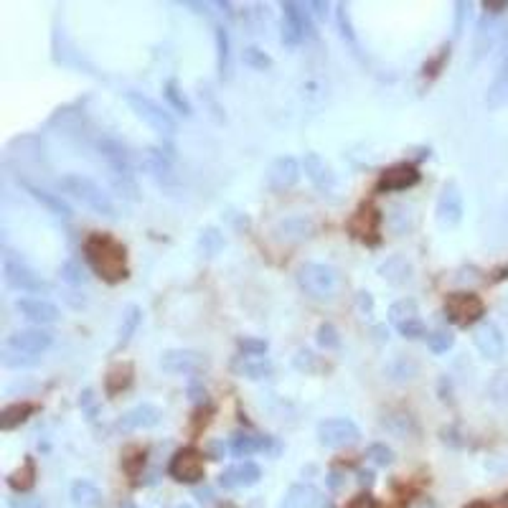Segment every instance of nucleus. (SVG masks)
Here are the masks:
<instances>
[{
	"label": "nucleus",
	"instance_id": "8fccbe9b",
	"mask_svg": "<svg viewBox=\"0 0 508 508\" xmlns=\"http://www.w3.org/2000/svg\"><path fill=\"white\" fill-rule=\"evenodd\" d=\"M346 508H376V501L369 496V493H361V496L351 498V501L346 503Z\"/></svg>",
	"mask_w": 508,
	"mask_h": 508
},
{
	"label": "nucleus",
	"instance_id": "cd10ccee",
	"mask_svg": "<svg viewBox=\"0 0 508 508\" xmlns=\"http://www.w3.org/2000/svg\"><path fill=\"white\" fill-rule=\"evenodd\" d=\"M140 323H143V308H140V305H127L125 313H122L120 331H117V346H120V348L133 341V336L138 333Z\"/></svg>",
	"mask_w": 508,
	"mask_h": 508
},
{
	"label": "nucleus",
	"instance_id": "4c0bfd02",
	"mask_svg": "<svg viewBox=\"0 0 508 508\" xmlns=\"http://www.w3.org/2000/svg\"><path fill=\"white\" fill-rule=\"evenodd\" d=\"M315 341H318V346L326 348V351H338L341 348V333L336 331L333 323H321L318 333H315Z\"/></svg>",
	"mask_w": 508,
	"mask_h": 508
},
{
	"label": "nucleus",
	"instance_id": "393cba45",
	"mask_svg": "<svg viewBox=\"0 0 508 508\" xmlns=\"http://www.w3.org/2000/svg\"><path fill=\"white\" fill-rule=\"evenodd\" d=\"M351 231L363 239V242H376V231H379V214L374 209H361V211L353 216L351 221Z\"/></svg>",
	"mask_w": 508,
	"mask_h": 508
},
{
	"label": "nucleus",
	"instance_id": "c85d7f7f",
	"mask_svg": "<svg viewBox=\"0 0 508 508\" xmlns=\"http://www.w3.org/2000/svg\"><path fill=\"white\" fill-rule=\"evenodd\" d=\"M315 503H318V490L313 485L297 483L285 493L282 508H315Z\"/></svg>",
	"mask_w": 508,
	"mask_h": 508
},
{
	"label": "nucleus",
	"instance_id": "ea45409f",
	"mask_svg": "<svg viewBox=\"0 0 508 508\" xmlns=\"http://www.w3.org/2000/svg\"><path fill=\"white\" fill-rule=\"evenodd\" d=\"M242 61L247 64L249 69H254V72H267V69H272V59H270V56H267L262 49H257V46L244 49Z\"/></svg>",
	"mask_w": 508,
	"mask_h": 508
},
{
	"label": "nucleus",
	"instance_id": "9d476101",
	"mask_svg": "<svg viewBox=\"0 0 508 508\" xmlns=\"http://www.w3.org/2000/svg\"><path fill=\"white\" fill-rule=\"evenodd\" d=\"M206 358L204 353L191 351V348H170V351L160 353V369L165 374H176V376H196L206 369Z\"/></svg>",
	"mask_w": 508,
	"mask_h": 508
},
{
	"label": "nucleus",
	"instance_id": "58836bf2",
	"mask_svg": "<svg viewBox=\"0 0 508 508\" xmlns=\"http://www.w3.org/2000/svg\"><path fill=\"white\" fill-rule=\"evenodd\" d=\"M231 453L236 458H249L254 453H262V440L260 437H249V435H236L231 440Z\"/></svg>",
	"mask_w": 508,
	"mask_h": 508
},
{
	"label": "nucleus",
	"instance_id": "f704fd0d",
	"mask_svg": "<svg viewBox=\"0 0 508 508\" xmlns=\"http://www.w3.org/2000/svg\"><path fill=\"white\" fill-rule=\"evenodd\" d=\"M163 97L170 102V107L176 109V112H181L183 117H191L194 115V107H191V102H188V97L181 92V87H178L176 79H168L163 84Z\"/></svg>",
	"mask_w": 508,
	"mask_h": 508
},
{
	"label": "nucleus",
	"instance_id": "ddd939ff",
	"mask_svg": "<svg viewBox=\"0 0 508 508\" xmlns=\"http://www.w3.org/2000/svg\"><path fill=\"white\" fill-rule=\"evenodd\" d=\"M16 310L21 313V318H26L33 326H51V323L61 321L59 305H54L46 297H18Z\"/></svg>",
	"mask_w": 508,
	"mask_h": 508
},
{
	"label": "nucleus",
	"instance_id": "7c9ffc66",
	"mask_svg": "<svg viewBox=\"0 0 508 508\" xmlns=\"http://www.w3.org/2000/svg\"><path fill=\"white\" fill-rule=\"evenodd\" d=\"M99 501H102V493L89 480H77L72 485V503L77 508H97Z\"/></svg>",
	"mask_w": 508,
	"mask_h": 508
},
{
	"label": "nucleus",
	"instance_id": "a878e982",
	"mask_svg": "<svg viewBox=\"0 0 508 508\" xmlns=\"http://www.w3.org/2000/svg\"><path fill=\"white\" fill-rule=\"evenodd\" d=\"M387 224L394 234H407V231H412L414 229V211H412V206H407V204L389 206Z\"/></svg>",
	"mask_w": 508,
	"mask_h": 508
},
{
	"label": "nucleus",
	"instance_id": "a18cd8bd",
	"mask_svg": "<svg viewBox=\"0 0 508 508\" xmlns=\"http://www.w3.org/2000/svg\"><path fill=\"white\" fill-rule=\"evenodd\" d=\"M397 331L404 336V338H409V341H417V338H427L430 333H427V326H424V321L422 318H412V321H407V323H402Z\"/></svg>",
	"mask_w": 508,
	"mask_h": 508
},
{
	"label": "nucleus",
	"instance_id": "864d4df0",
	"mask_svg": "<svg viewBox=\"0 0 508 508\" xmlns=\"http://www.w3.org/2000/svg\"><path fill=\"white\" fill-rule=\"evenodd\" d=\"M13 508H41V503L38 501H31V498H16V501L11 503Z\"/></svg>",
	"mask_w": 508,
	"mask_h": 508
},
{
	"label": "nucleus",
	"instance_id": "1a4fd4ad",
	"mask_svg": "<svg viewBox=\"0 0 508 508\" xmlns=\"http://www.w3.org/2000/svg\"><path fill=\"white\" fill-rule=\"evenodd\" d=\"M6 346L13 348V351L28 353V356H41L43 351H49L51 346H54V333L46 331V328H41V326L21 328V331L8 336Z\"/></svg>",
	"mask_w": 508,
	"mask_h": 508
},
{
	"label": "nucleus",
	"instance_id": "49530a36",
	"mask_svg": "<svg viewBox=\"0 0 508 508\" xmlns=\"http://www.w3.org/2000/svg\"><path fill=\"white\" fill-rule=\"evenodd\" d=\"M366 458H369L371 463H376V465H384V468L394 463L392 448H387L384 442H374V445H369V450H366Z\"/></svg>",
	"mask_w": 508,
	"mask_h": 508
},
{
	"label": "nucleus",
	"instance_id": "6ab92c4d",
	"mask_svg": "<svg viewBox=\"0 0 508 508\" xmlns=\"http://www.w3.org/2000/svg\"><path fill=\"white\" fill-rule=\"evenodd\" d=\"M260 478H262L260 465H257V463H252V460H244V463H239V465L226 468V470L221 473L219 483L224 485V488H239V485L260 483Z\"/></svg>",
	"mask_w": 508,
	"mask_h": 508
},
{
	"label": "nucleus",
	"instance_id": "f3484780",
	"mask_svg": "<svg viewBox=\"0 0 508 508\" xmlns=\"http://www.w3.org/2000/svg\"><path fill=\"white\" fill-rule=\"evenodd\" d=\"M303 170L305 176L310 178V183H313L318 191H323V194H331V191H336V173L331 170V165L323 160L318 153H305L303 158Z\"/></svg>",
	"mask_w": 508,
	"mask_h": 508
},
{
	"label": "nucleus",
	"instance_id": "4be33fe9",
	"mask_svg": "<svg viewBox=\"0 0 508 508\" xmlns=\"http://www.w3.org/2000/svg\"><path fill=\"white\" fill-rule=\"evenodd\" d=\"M379 275L392 285H404L412 280V265L402 254H392L387 262L379 265Z\"/></svg>",
	"mask_w": 508,
	"mask_h": 508
},
{
	"label": "nucleus",
	"instance_id": "2f4dec72",
	"mask_svg": "<svg viewBox=\"0 0 508 508\" xmlns=\"http://www.w3.org/2000/svg\"><path fill=\"white\" fill-rule=\"evenodd\" d=\"M214 38H216L219 77L229 79V74H231V54H229V33H226L224 26H214Z\"/></svg>",
	"mask_w": 508,
	"mask_h": 508
},
{
	"label": "nucleus",
	"instance_id": "f03ea898",
	"mask_svg": "<svg viewBox=\"0 0 508 508\" xmlns=\"http://www.w3.org/2000/svg\"><path fill=\"white\" fill-rule=\"evenodd\" d=\"M59 188L67 196H72L74 201L89 209L92 214L104 219H115L117 216V206L115 201L109 199V194H104V188L97 181H92L89 176H82V173H64L59 178Z\"/></svg>",
	"mask_w": 508,
	"mask_h": 508
},
{
	"label": "nucleus",
	"instance_id": "9b49d317",
	"mask_svg": "<svg viewBox=\"0 0 508 508\" xmlns=\"http://www.w3.org/2000/svg\"><path fill=\"white\" fill-rule=\"evenodd\" d=\"M168 473H170V478H176L178 483H188V485L199 483V480H204V475H206L204 455L194 448L178 450V453L173 455V460H170Z\"/></svg>",
	"mask_w": 508,
	"mask_h": 508
},
{
	"label": "nucleus",
	"instance_id": "a19ab883",
	"mask_svg": "<svg viewBox=\"0 0 508 508\" xmlns=\"http://www.w3.org/2000/svg\"><path fill=\"white\" fill-rule=\"evenodd\" d=\"M455 346V336L450 331H435L427 336V348L432 353H448Z\"/></svg>",
	"mask_w": 508,
	"mask_h": 508
},
{
	"label": "nucleus",
	"instance_id": "09e8293b",
	"mask_svg": "<svg viewBox=\"0 0 508 508\" xmlns=\"http://www.w3.org/2000/svg\"><path fill=\"white\" fill-rule=\"evenodd\" d=\"M295 366L300 371H313V353L308 351V348H300V351H297V356H295Z\"/></svg>",
	"mask_w": 508,
	"mask_h": 508
},
{
	"label": "nucleus",
	"instance_id": "6e6552de",
	"mask_svg": "<svg viewBox=\"0 0 508 508\" xmlns=\"http://www.w3.org/2000/svg\"><path fill=\"white\" fill-rule=\"evenodd\" d=\"M313 33L310 13L300 3H282V43L297 46L305 36Z\"/></svg>",
	"mask_w": 508,
	"mask_h": 508
},
{
	"label": "nucleus",
	"instance_id": "bb28decb",
	"mask_svg": "<svg viewBox=\"0 0 508 508\" xmlns=\"http://www.w3.org/2000/svg\"><path fill=\"white\" fill-rule=\"evenodd\" d=\"M130 384H133V366L130 363H115L104 376V389H107L109 397L125 392Z\"/></svg>",
	"mask_w": 508,
	"mask_h": 508
},
{
	"label": "nucleus",
	"instance_id": "4468645a",
	"mask_svg": "<svg viewBox=\"0 0 508 508\" xmlns=\"http://www.w3.org/2000/svg\"><path fill=\"white\" fill-rule=\"evenodd\" d=\"M300 163H297L292 155H280L270 170H267V188L275 191V194H285V191H290L297 181H300Z\"/></svg>",
	"mask_w": 508,
	"mask_h": 508
},
{
	"label": "nucleus",
	"instance_id": "dca6fc26",
	"mask_svg": "<svg viewBox=\"0 0 508 508\" xmlns=\"http://www.w3.org/2000/svg\"><path fill=\"white\" fill-rule=\"evenodd\" d=\"M417 183H419V170L409 163H399L381 173L376 188H379V194H392V191H407V188L417 186Z\"/></svg>",
	"mask_w": 508,
	"mask_h": 508
},
{
	"label": "nucleus",
	"instance_id": "39448f33",
	"mask_svg": "<svg viewBox=\"0 0 508 508\" xmlns=\"http://www.w3.org/2000/svg\"><path fill=\"white\" fill-rule=\"evenodd\" d=\"M3 277H6V285L11 290L18 292H43L49 290V285L41 275H36L33 267H28L18 254L13 252H3Z\"/></svg>",
	"mask_w": 508,
	"mask_h": 508
},
{
	"label": "nucleus",
	"instance_id": "aec40b11",
	"mask_svg": "<svg viewBox=\"0 0 508 508\" xmlns=\"http://www.w3.org/2000/svg\"><path fill=\"white\" fill-rule=\"evenodd\" d=\"M23 188L31 194V199L38 201V204H41L49 214H54L56 219H72V214H74L72 206L61 199L59 194H49V191H43V188H38V186H31V183H23Z\"/></svg>",
	"mask_w": 508,
	"mask_h": 508
},
{
	"label": "nucleus",
	"instance_id": "5fc2aeb1",
	"mask_svg": "<svg viewBox=\"0 0 508 508\" xmlns=\"http://www.w3.org/2000/svg\"><path fill=\"white\" fill-rule=\"evenodd\" d=\"M209 453H211L214 460H221L224 458V445H221V442H214L211 448H209Z\"/></svg>",
	"mask_w": 508,
	"mask_h": 508
},
{
	"label": "nucleus",
	"instance_id": "b1692460",
	"mask_svg": "<svg viewBox=\"0 0 508 508\" xmlns=\"http://www.w3.org/2000/svg\"><path fill=\"white\" fill-rule=\"evenodd\" d=\"M143 168H145L158 183H163V186H170V183L176 181V173H173L168 158H165L163 153H158V150L148 153L145 160H143Z\"/></svg>",
	"mask_w": 508,
	"mask_h": 508
},
{
	"label": "nucleus",
	"instance_id": "4d7b16f0",
	"mask_svg": "<svg viewBox=\"0 0 508 508\" xmlns=\"http://www.w3.org/2000/svg\"><path fill=\"white\" fill-rule=\"evenodd\" d=\"M468 508H490V506H488L485 501H475V503H470Z\"/></svg>",
	"mask_w": 508,
	"mask_h": 508
},
{
	"label": "nucleus",
	"instance_id": "c03bdc74",
	"mask_svg": "<svg viewBox=\"0 0 508 508\" xmlns=\"http://www.w3.org/2000/svg\"><path fill=\"white\" fill-rule=\"evenodd\" d=\"M236 346H239V351L244 353V356H265L267 348H270V343L262 338H252V336H244V338L236 341Z\"/></svg>",
	"mask_w": 508,
	"mask_h": 508
},
{
	"label": "nucleus",
	"instance_id": "79ce46f5",
	"mask_svg": "<svg viewBox=\"0 0 508 508\" xmlns=\"http://www.w3.org/2000/svg\"><path fill=\"white\" fill-rule=\"evenodd\" d=\"M33 363H38V356H28V353L13 351V348L6 346V351H3V366H8V369H28V366H33Z\"/></svg>",
	"mask_w": 508,
	"mask_h": 508
},
{
	"label": "nucleus",
	"instance_id": "a211bd4d",
	"mask_svg": "<svg viewBox=\"0 0 508 508\" xmlns=\"http://www.w3.org/2000/svg\"><path fill=\"white\" fill-rule=\"evenodd\" d=\"M473 343L485 358H501L503 356V336L493 323H480L473 333Z\"/></svg>",
	"mask_w": 508,
	"mask_h": 508
},
{
	"label": "nucleus",
	"instance_id": "473e14b6",
	"mask_svg": "<svg viewBox=\"0 0 508 508\" xmlns=\"http://www.w3.org/2000/svg\"><path fill=\"white\" fill-rule=\"evenodd\" d=\"M419 315V305L414 297H402V300H397V303L389 308V323H392L394 328H399L402 323L412 321V318H417Z\"/></svg>",
	"mask_w": 508,
	"mask_h": 508
},
{
	"label": "nucleus",
	"instance_id": "20e7f679",
	"mask_svg": "<svg viewBox=\"0 0 508 508\" xmlns=\"http://www.w3.org/2000/svg\"><path fill=\"white\" fill-rule=\"evenodd\" d=\"M125 102L127 107L133 109L135 117L138 120H143L148 127H150L153 133L158 135H173L178 130L176 120L170 117L168 109H163L160 104L155 102V99L145 97L143 92H125Z\"/></svg>",
	"mask_w": 508,
	"mask_h": 508
},
{
	"label": "nucleus",
	"instance_id": "c9c22d12",
	"mask_svg": "<svg viewBox=\"0 0 508 508\" xmlns=\"http://www.w3.org/2000/svg\"><path fill=\"white\" fill-rule=\"evenodd\" d=\"M199 247L206 257H216V254L224 249V234H221L216 226H206L199 234Z\"/></svg>",
	"mask_w": 508,
	"mask_h": 508
},
{
	"label": "nucleus",
	"instance_id": "f257e3e1",
	"mask_svg": "<svg viewBox=\"0 0 508 508\" xmlns=\"http://www.w3.org/2000/svg\"><path fill=\"white\" fill-rule=\"evenodd\" d=\"M84 257L92 270L107 282H120L127 277V254L115 236L92 234L84 242Z\"/></svg>",
	"mask_w": 508,
	"mask_h": 508
},
{
	"label": "nucleus",
	"instance_id": "6e6d98bb",
	"mask_svg": "<svg viewBox=\"0 0 508 508\" xmlns=\"http://www.w3.org/2000/svg\"><path fill=\"white\" fill-rule=\"evenodd\" d=\"M310 8H315V13L321 16V18H326V3H310Z\"/></svg>",
	"mask_w": 508,
	"mask_h": 508
},
{
	"label": "nucleus",
	"instance_id": "0eeeda50",
	"mask_svg": "<svg viewBox=\"0 0 508 508\" xmlns=\"http://www.w3.org/2000/svg\"><path fill=\"white\" fill-rule=\"evenodd\" d=\"M318 442H321L323 448H331V450H338V448H348L353 442L361 437V430L356 427V422H351L348 417H331V419H323L318 424Z\"/></svg>",
	"mask_w": 508,
	"mask_h": 508
},
{
	"label": "nucleus",
	"instance_id": "e433bc0d",
	"mask_svg": "<svg viewBox=\"0 0 508 508\" xmlns=\"http://www.w3.org/2000/svg\"><path fill=\"white\" fill-rule=\"evenodd\" d=\"M417 371H419V366L414 361H409L407 356L394 358V361L387 366V374L392 376L394 381H407V379H412V376L417 374Z\"/></svg>",
	"mask_w": 508,
	"mask_h": 508
},
{
	"label": "nucleus",
	"instance_id": "3c124183",
	"mask_svg": "<svg viewBox=\"0 0 508 508\" xmlns=\"http://www.w3.org/2000/svg\"><path fill=\"white\" fill-rule=\"evenodd\" d=\"M356 303H358V310H361V313H371V310H374V297H371V292H366V290L358 292Z\"/></svg>",
	"mask_w": 508,
	"mask_h": 508
},
{
	"label": "nucleus",
	"instance_id": "de8ad7c7",
	"mask_svg": "<svg viewBox=\"0 0 508 508\" xmlns=\"http://www.w3.org/2000/svg\"><path fill=\"white\" fill-rule=\"evenodd\" d=\"M59 277L64 280V282H69V285H82L87 280V275H84V270L79 267V262L69 260V262H64V265L59 267Z\"/></svg>",
	"mask_w": 508,
	"mask_h": 508
},
{
	"label": "nucleus",
	"instance_id": "412c9836",
	"mask_svg": "<svg viewBox=\"0 0 508 508\" xmlns=\"http://www.w3.org/2000/svg\"><path fill=\"white\" fill-rule=\"evenodd\" d=\"M234 371L239 376L249 381H262V379H270L275 374V366L272 361H267L265 356H242V361L234 363Z\"/></svg>",
	"mask_w": 508,
	"mask_h": 508
},
{
	"label": "nucleus",
	"instance_id": "c756f323",
	"mask_svg": "<svg viewBox=\"0 0 508 508\" xmlns=\"http://www.w3.org/2000/svg\"><path fill=\"white\" fill-rule=\"evenodd\" d=\"M280 239H287V242H303L308 236H313V224L303 216H292L285 219L282 224L277 226Z\"/></svg>",
	"mask_w": 508,
	"mask_h": 508
},
{
	"label": "nucleus",
	"instance_id": "423d86ee",
	"mask_svg": "<svg viewBox=\"0 0 508 508\" xmlns=\"http://www.w3.org/2000/svg\"><path fill=\"white\" fill-rule=\"evenodd\" d=\"M485 313V305L475 292H450L445 297V315L453 326L468 328L473 323H478Z\"/></svg>",
	"mask_w": 508,
	"mask_h": 508
},
{
	"label": "nucleus",
	"instance_id": "13d9d810",
	"mask_svg": "<svg viewBox=\"0 0 508 508\" xmlns=\"http://www.w3.org/2000/svg\"><path fill=\"white\" fill-rule=\"evenodd\" d=\"M178 508H191V506H188V503H183V506H178Z\"/></svg>",
	"mask_w": 508,
	"mask_h": 508
},
{
	"label": "nucleus",
	"instance_id": "5701e85b",
	"mask_svg": "<svg viewBox=\"0 0 508 508\" xmlns=\"http://www.w3.org/2000/svg\"><path fill=\"white\" fill-rule=\"evenodd\" d=\"M36 412V404H31V402H16V404H8L3 407L0 412V430H16L21 427L23 422H28V417Z\"/></svg>",
	"mask_w": 508,
	"mask_h": 508
},
{
	"label": "nucleus",
	"instance_id": "37998d69",
	"mask_svg": "<svg viewBox=\"0 0 508 508\" xmlns=\"http://www.w3.org/2000/svg\"><path fill=\"white\" fill-rule=\"evenodd\" d=\"M338 28H341V36L346 38V41L351 43V49L353 51H358V41H356V33H353V26H351V16H348V8L341 3L338 6Z\"/></svg>",
	"mask_w": 508,
	"mask_h": 508
},
{
	"label": "nucleus",
	"instance_id": "603ef678",
	"mask_svg": "<svg viewBox=\"0 0 508 508\" xmlns=\"http://www.w3.org/2000/svg\"><path fill=\"white\" fill-rule=\"evenodd\" d=\"M188 394H191V399L199 402V404H201V402H206V389L201 387V384H199L196 379L191 381V384H188Z\"/></svg>",
	"mask_w": 508,
	"mask_h": 508
},
{
	"label": "nucleus",
	"instance_id": "72a5a7b5",
	"mask_svg": "<svg viewBox=\"0 0 508 508\" xmlns=\"http://www.w3.org/2000/svg\"><path fill=\"white\" fill-rule=\"evenodd\" d=\"M33 483H36V465H33V460H26L23 465L16 468V470L8 475V485H11L13 490H18V493L31 490Z\"/></svg>",
	"mask_w": 508,
	"mask_h": 508
},
{
	"label": "nucleus",
	"instance_id": "7ed1b4c3",
	"mask_svg": "<svg viewBox=\"0 0 508 508\" xmlns=\"http://www.w3.org/2000/svg\"><path fill=\"white\" fill-rule=\"evenodd\" d=\"M295 277L305 295L315 297V300L333 297L338 292V285H341L338 272H336L331 265H323V262H305V265L297 267Z\"/></svg>",
	"mask_w": 508,
	"mask_h": 508
},
{
	"label": "nucleus",
	"instance_id": "f8f14e48",
	"mask_svg": "<svg viewBox=\"0 0 508 508\" xmlns=\"http://www.w3.org/2000/svg\"><path fill=\"white\" fill-rule=\"evenodd\" d=\"M463 214H465V206H463V194H460L458 183H445L437 196V206H435V216L440 226H458L463 221Z\"/></svg>",
	"mask_w": 508,
	"mask_h": 508
},
{
	"label": "nucleus",
	"instance_id": "2eb2a0df",
	"mask_svg": "<svg viewBox=\"0 0 508 508\" xmlns=\"http://www.w3.org/2000/svg\"><path fill=\"white\" fill-rule=\"evenodd\" d=\"M160 419H163V412L158 409L155 404H148V402H143V404L133 407V409H127L125 414L117 419V430H122V432L150 430V427H155V424L160 422Z\"/></svg>",
	"mask_w": 508,
	"mask_h": 508
}]
</instances>
